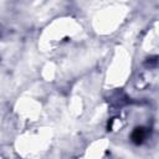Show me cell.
Instances as JSON below:
<instances>
[{"instance_id":"6da1fadb","label":"cell","mask_w":159,"mask_h":159,"mask_svg":"<svg viewBox=\"0 0 159 159\" xmlns=\"http://www.w3.org/2000/svg\"><path fill=\"white\" fill-rule=\"evenodd\" d=\"M147 134H148L147 128H144V127H135V128L133 129L132 134H130V140H132L134 144L139 145V144H142V143L145 140Z\"/></svg>"}]
</instances>
